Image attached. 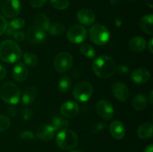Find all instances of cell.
<instances>
[{
	"label": "cell",
	"mask_w": 153,
	"mask_h": 152,
	"mask_svg": "<svg viewBox=\"0 0 153 152\" xmlns=\"http://www.w3.org/2000/svg\"><path fill=\"white\" fill-rule=\"evenodd\" d=\"M64 31H65L64 25L59 22H56V23H54L50 25V28L48 31H49V34H51L52 36H59L62 34Z\"/></svg>",
	"instance_id": "28"
},
{
	"label": "cell",
	"mask_w": 153,
	"mask_h": 152,
	"mask_svg": "<svg viewBox=\"0 0 153 152\" xmlns=\"http://www.w3.org/2000/svg\"><path fill=\"white\" fill-rule=\"evenodd\" d=\"M145 2H146V5L150 7V8H152L153 7V0H145Z\"/></svg>",
	"instance_id": "46"
},
{
	"label": "cell",
	"mask_w": 153,
	"mask_h": 152,
	"mask_svg": "<svg viewBox=\"0 0 153 152\" xmlns=\"http://www.w3.org/2000/svg\"><path fill=\"white\" fill-rule=\"evenodd\" d=\"M10 126V120L7 116L0 115V132L6 131Z\"/></svg>",
	"instance_id": "32"
},
{
	"label": "cell",
	"mask_w": 153,
	"mask_h": 152,
	"mask_svg": "<svg viewBox=\"0 0 153 152\" xmlns=\"http://www.w3.org/2000/svg\"><path fill=\"white\" fill-rule=\"evenodd\" d=\"M110 32L106 27L100 24H95L89 30V37L91 41L98 46L106 44L110 40Z\"/></svg>",
	"instance_id": "5"
},
{
	"label": "cell",
	"mask_w": 153,
	"mask_h": 152,
	"mask_svg": "<svg viewBox=\"0 0 153 152\" xmlns=\"http://www.w3.org/2000/svg\"><path fill=\"white\" fill-rule=\"evenodd\" d=\"M109 131L111 135L116 139H122L125 137V126L120 121L114 120L111 122L109 125Z\"/></svg>",
	"instance_id": "16"
},
{
	"label": "cell",
	"mask_w": 153,
	"mask_h": 152,
	"mask_svg": "<svg viewBox=\"0 0 153 152\" xmlns=\"http://www.w3.org/2000/svg\"><path fill=\"white\" fill-rule=\"evenodd\" d=\"M143 152H153V145L152 144L149 145H148L147 147L145 148L144 151Z\"/></svg>",
	"instance_id": "44"
},
{
	"label": "cell",
	"mask_w": 153,
	"mask_h": 152,
	"mask_svg": "<svg viewBox=\"0 0 153 152\" xmlns=\"http://www.w3.org/2000/svg\"><path fill=\"white\" fill-rule=\"evenodd\" d=\"M146 42L143 37H134L128 42V48L134 52H140L146 48Z\"/></svg>",
	"instance_id": "21"
},
{
	"label": "cell",
	"mask_w": 153,
	"mask_h": 152,
	"mask_svg": "<svg viewBox=\"0 0 153 152\" xmlns=\"http://www.w3.org/2000/svg\"><path fill=\"white\" fill-rule=\"evenodd\" d=\"M117 69L118 72L120 73H122V74H126V73L128 72V67L124 65H119L117 66V68H116V69Z\"/></svg>",
	"instance_id": "40"
},
{
	"label": "cell",
	"mask_w": 153,
	"mask_h": 152,
	"mask_svg": "<svg viewBox=\"0 0 153 152\" xmlns=\"http://www.w3.org/2000/svg\"><path fill=\"white\" fill-rule=\"evenodd\" d=\"M152 95H153V91L152 90L150 92V93H149V102H150V104H152Z\"/></svg>",
	"instance_id": "48"
},
{
	"label": "cell",
	"mask_w": 153,
	"mask_h": 152,
	"mask_svg": "<svg viewBox=\"0 0 153 152\" xmlns=\"http://www.w3.org/2000/svg\"><path fill=\"white\" fill-rule=\"evenodd\" d=\"M52 128L55 130H62L64 128H67L69 126V122L65 119H63L61 116H55L53 118L52 120Z\"/></svg>",
	"instance_id": "26"
},
{
	"label": "cell",
	"mask_w": 153,
	"mask_h": 152,
	"mask_svg": "<svg viewBox=\"0 0 153 152\" xmlns=\"http://www.w3.org/2000/svg\"><path fill=\"white\" fill-rule=\"evenodd\" d=\"M36 136L34 135V133L29 131H25L20 134V138L22 139H35Z\"/></svg>",
	"instance_id": "35"
},
{
	"label": "cell",
	"mask_w": 153,
	"mask_h": 152,
	"mask_svg": "<svg viewBox=\"0 0 153 152\" xmlns=\"http://www.w3.org/2000/svg\"><path fill=\"white\" fill-rule=\"evenodd\" d=\"M140 27L146 34L152 35L153 34V15L147 14L143 16L140 20Z\"/></svg>",
	"instance_id": "22"
},
{
	"label": "cell",
	"mask_w": 153,
	"mask_h": 152,
	"mask_svg": "<svg viewBox=\"0 0 153 152\" xmlns=\"http://www.w3.org/2000/svg\"><path fill=\"white\" fill-rule=\"evenodd\" d=\"M23 60L25 61V64L31 67L36 66L38 63V58L31 52H25L23 55Z\"/></svg>",
	"instance_id": "29"
},
{
	"label": "cell",
	"mask_w": 153,
	"mask_h": 152,
	"mask_svg": "<svg viewBox=\"0 0 153 152\" xmlns=\"http://www.w3.org/2000/svg\"><path fill=\"white\" fill-rule=\"evenodd\" d=\"M34 25L46 33L49 31L51 25L49 18L44 13H39L34 16Z\"/></svg>",
	"instance_id": "19"
},
{
	"label": "cell",
	"mask_w": 153,
	"mask_h": 152,
	"mask_svg": "<svg viewBox=\"0 0 153 152\" xmlns=\"http://www.w3.org/2000/svg\"><path fill=\"white\" fill-rule=\"evenodd\" d=\"M14 32H15L14 30H13L12 28H10V27H8V26L7 27V29H6L5 33L7 36H13V34H14Z\"/></svg>",
	"instance_id": "42"
},
{
	"label": "cell",
	"mask_w": 153,
	"mask_h": 152,
	"mask_svg": "<svg viewBox=\"0 0 153 152\" xmlns=\"http://www.w3.org/2000/svg\"><path fill=\"white\" fill-rule=\"evenodd\" d=\"M1 99L9 104H16L20 100V90L15 83H4L0 89Z\"/></svg>",
	"instance_id": "4"
},
{
	"label": "cell",
	"mask_w": 153,
	"mask_h": 152,
	"mask_svg": "<svg viewBox=\"0 0 153 152\" xmlns=\"http://www.w3.org/2000/svg\"><path fill=\"white\" fill-rule=\"evenodd\" d=\"M122 1V0H110L111 3L112 4H114V5H115V4H119L120 1ZM126 1H134V0H126Z\"/></svg>",
	"instance_id": "45"
},
{
	"label": "cell",
	"mask_w": 153,
	"mask_h": 152,
	"mask_svg": "<svg viewBox=\"0 0 153 152\" xmlns=\"http://www.w3.org/2000/svg\"><path fill=\"white\" fill-rule=\"evenodd\" d=\"M106 128V123L103 122H98L93 124L91 128V131L93 133H100Z\"/></svg>",
	"instance_id": "33"
},
{
	"label": "cell",
	"mask_w": 153,
	"mask_h": 152,
	"mask_svg": "<svg viewBox=\"0 0 153 152\" xmlns=\"http://www.w3.org/2000/svg\"><path fill=\"white\" fill-rule=\"evenodd\" d=\"M92 68L96 75L101 78H108L114 74L117 65L114 59L107 55H101L93 61Z\"/></svg>",
	"instance_id": "1"
},
{
	"label": "cell",
	"mask_w": 153,
	"mask_h": 152,
	"mask_svg": "<svg viewBox=\"0 0 153 152\" xmlns=\"http://www.w3.org/2000/svg\"><path fill=\"white\" fill-rule=\"evenodd\" d=\"M73 63V58L70 53L61 52L55 56L53 65L58 72H66L71 69Z\"/></svg>",
	"instance_id": "7"
},
{
	"label": "cell",
	"mask_w": 153,
	"mask_h": 152,
	"mask_svg": "<svg viewBox=\"0 0 153 152\" xmlns=\"http://www.w3.org/2000/svg\"><path fill=\"white\" fill-rule=\"evenodd\" d=\"M6 75V69L3 66L0 65V80L4 78Z\"/></svg>",
	"instance_id": "41"
},
{
	"label": "cell",
	"mask_w": 153,
	"mask_h": 152,
	"mask_svg": "<svg viewBox=\"0 0 153 152\" xmlns=\"http://www.w3.org/2000/svg\"><path fill=\"white\" fill-rule=\"evenodd\" d=\"M80 51L82 52V54H83L85 57L90 58V59H92V58H95V49L91 45L88 44V43H84V44L81 45Z\"/></svg>",
	"instance_id": "27"
},
{
	"label": "cell",
	"mask_w": 153,
	"mask_h": 152,
	"mask_svg": "<svg viewBox=\"0 0 153 152\" xmlns=\"http://www.w3.org/2000/svg\"><path fill=\"white\" fill-rule=\"evenodd\" d=\"M96 109L99 116L105 120H111L114 117V110L112 104L106 100H100L97 103Z\"/></svg>",
	"instance_id": "10"
},
{
	"label": "cell",
	"mask_w": 153,
	"mask_h": 152,
	"mask_svg": "<svg viewBox=\"0 0 153 152\" xmlns=\"http://www.w3.org/2000/svg\"><path fill=\"white\" fill-rule=\"evenodd\" d=\"M55 131L52 125H43L37 128L36 137L43 141H49L55 137Z\"/></svg>",
	"instance_id": "15"
},
{
	"label": "cell",
	"mask_w": 153,
	"mask_h": 152,
	"mask_svg": "<svg viewBox=\"0 0 153 152\" xmlns=\"http://www.w3.org/2000/svg\"><path fill=\"white\" fill-rule=\"evenodd\" d=\"M130 78L134 83H137V84H143L149 80L150 73L149 70L145 68L136 69L131 73Z\"/></svg>",
	"instance_id": "13"
},
{
	"label": "cell",
	"mask_w": 153,
	"mask_h": 152,
	"mask_svg": "<svg viewBox=\"0 0 153 152\" xmlns=\"http://www.w3.org/2000/svg\"><path fill=\"white\" fill-rule=\"evenodd\" d=\"M7 27V22L4 16L0 15V36L5 32Z\"/></svg>",
	"instance_id": "36"
},
{
	"label": "cell",
	"mask_w": 153,
	"mask_h": 152,
	"mask_svg": "<svg viewBox=\"0 0 153 152\" xmlns=\"http://www.w3.org/2000/svg\"><path fill=\"white\" fill-rule=\"evenodd\" d=\"M21 10L19 0H6L2 6V13L9 19H14L19 15Z\"/></svg>",
	"instance_id": "9"
},
{
	"label": "cell",
	"mask_w": 153,
	"mask_h": 152,
	"mask_svg": "<svg viewBox=\"0 0 153 152\" xmlns=\"http://www.w3.org/2000/svg\"><path fill=\"white\" fill-rule=\"evenodd\" d=\"M50 3L53 7L58 10H65L68 7L69 0H50Z\"/></svg>",
	"instance_id": "31"
},
{
	"label": "cell",
	"mask_w": 153,
	"mask_h": 152,
	"mask_svg": "<svg viewBox=\"0 0 153 152\" xmlns=\"http://www.w3.org/2000/svg\"><path fill=\"white\" fill-rule=\"evenodd\" d=\"M13 38L15 39V40L18 42L23 41L25 38V34H24L23 32H22V31H15L14 34H13Z\"/></svg>",
	"instance_id": "39"
},
{
	"label": "cell",
	"mask_w": 153,
	"mask_h": 152,
	"mask_svg": "<svg viewBox=\"0 0 153 152\" xmlns=\"http://www.w3.org/2000/svg\"><path fill=\"white\" fill-rule=\"evenodd\" d=\"M38 93V89L37 86H32L27 88L22 96V102L25 105H28L35 101Z\"/></svg>",
	"instance_id": "20"
},
{
	"label": "cell",
	"mask_w": 153,
	"mask_h": 152,
	"mask_svg": "<svg viewBox=\"0 0 153 152\" xmlns=\"http://www.w3.org/2000/svg\"><path fill=\"white\" fill-rule=\"evenodd\" d=\"M28 75V69L26 66L22 63H19L13 67L12 75H13V78L16 82H19V83L23 82L27 78Z\"/></svg>",
	"instance_id": "18"
},
{
	"label": "cell",
	"mask_w": 153,
	"mask_h": 152,
	"mask_svg": "<svg viewBox=\"0 0 153 152\" xmlns=\"http://www.w3.org/2000/svg\"><path fill=\"white\" fill-rule=\"evenodd\" d=\"M67 37L73 43H82L87 38V30L80 25H73L68 29Z\"/></svg>",
	"instance_id": "8"
},
{
	"label": "cell",
	"mask_w": 153,
	"mask_h": 152,
	"mask_svg": "<svg viewBox=\"0 0 153 152\" xmlns=\"http://www.w3.org/2000/svg\"><path fill=\"white\" fill-rule=\"evenodd\" d=\"M137 134L139 138L142 139H148L151 138L153 135L152 124L149 122L143 123L137 128Z\"/></svg>",
	"instance_id": "23"
},
{
	"label": "cell",
	"mask_w": 153,
	"mask_h": 152,
	"mask_svg": "<svg viewBox=\"0 0 153 152\" xmlns=\"http://www.w3.org/2000/svg\"><path fill=\"white\" fill-rule=\"evenodd\" d=\"M152 42H153V39H150L149 40V43H148V49L150 52V53H153V45H152Z\"/></svg>",
	"instance_id": "43"
},
{
	"label": "cell",
	"mask_w": 153,
	"mask_h": 152,
	"mask_svg": "<svg viewBox=\"0 0 153 152\" xmlns=\"http://www.w3.org/2000/svg\"><path fill=\"white\" fill-rule=\"evenodd\" d=\"M33 113L32 110L28 107H25L22 110V117L24 120L28 121L32 118Z\"/></svg>",
	"instance_id": "34"
},
{
	"label": "cell",
	"mask_w": 153,
	"mask_h": 152,
	"mask_svg": "<svg viewBox=\"0 0 153 152\" xmlns=\"http://www.w3.org/2000/svg\"><path fill=\"white\" fill-rule=\"evenodd\" d=\"M111 89L115 98L120 101H125L128 99L129 91L125 83L122 82H117L114 83Z\"/></svg>",
	"instance_id": "11"
},
{
	"label": "cell",
	"mask_w": 153,
	"mask_h": 152,
	"mask_svg": "<svg viewBox=\"0 0 153 152\" xmlns=\"http://www.w3.org/2000/svg\"><path fill=\"white\" fill-rule=\"evenodd\" d=\"M21 55L20 47L15 41L7 40L0 43V60L3 62L13 63L20 59Z\"/></svg>",
	"instance_id": "2"
},
{
	"label": "cell",
	"mask_w": 153,
	"mask_h": 152,
	"mask_svg": "<svg viewBox=\"0 0 153 152\" xmlns=\"http://www.w3.org/2000/svg\"><path fill=\"white\" fill-rule=\"evenodd\" d=\"M7 115L10 117L14 118L17 115V108L14 106V104H10V107L7 109Z\"/></svg>",
	"instance_id": "38"
},
{
	"label": "cell",
	"mask_w": 153,
	"mask_h": 152,
	"mask_svg": "<svg viewBox=\"0 0 153 152\" xmlns=\"http://www.w3.org/2000/svg\"><path fill=\"white\" fill-rule=\"evenodd\" d=\"M61 113L66 118H73L79 113V106L75 101H68L63 103L61 107Z\"/></svg>",
	"instance_id": "12"
},
{
	"label": "cell",
	"mask_w": 153,
	"mask_h": 152,
	"mask_svg": "<svg viewBox=\"0 0 153 152\" xmlns=\"http://www.w3.org/2000/svg\"><path fill=\"white\" fill-rule=\"evenodd\" d=\"M93 86L89 82L82 81L79 82L73 89V97L76 100L80 102L88 101L92 96Z\"/></svg>",
	"instance_id": "6"
},
{
	"label": "cell",
	"mask_w": 153,
	"mask_h": 152,
	"mask_svg": "<svg viewBox=\"0 0 153 152\" xmlns=\"http://www.w3.org/2000/svg\"><path fill=\"white\" fill-rule=\"evenodd\" d=\"M46 2V0H30V4L33 7H43Z\"/></svg>",
	"instance_id": "37"
},
{
	"label": "cell",
	"mask_w": 153,
	"mask_h": 152,
	"mask_svg": "<svg viewBox=\"0 0 153 152\" xmlns=\"http://www.w3.org/2000/svg\"><path fill=\"white\" fill-rule=\"evenodd\" d=\"M56 144L61 150L68 151L76 148L79 138L74 131L68 128L61 130L56 136Z\"/></svg>",
	"instance_id": "3"
},
{
	"label": "cell",
	"mask_w": 153,
	"mask_h": 152,
	"mask_svg": "<svg viewBox=\"0 0 153 152\" xmlns=\"http://www.w3.org/2000/svg\"><path fill=\"white\" fill-rule=\"evenodd\" d=\"M70 152H82V151L80 150H74V151H72Z\"/></svg>",
	"instance_id": "49"
},
{
	"label": "cell",
	"mask_w": 153,
	"mask_h": 152,
	"mask_svg": "<svg viewBox=\"0 0 153 152\" xmlns=\"http://www.w3.org/2000/svg\"><path fill=\"white\" fill-rule=\"evenodd\" d=\"M146 104H147V98L146 95H143V93H140L136 95L134 98L132 103L134 109L137 111L143 110L146 107Z\"/></svg>",
	"instance_id": "24"
},
{
	"label": "cell",
	"mask_w": 153,
	"mask_h": 152,
	"mask_svg": "<svg viewBox=\"0 0 153 152\" xmlns=\"http://www.w3.org/2000/svg\"><path fill=\"white\" fill-rule=\"evenodd\" d=\"M71 79L67 75L61 76L58 83L59 90L63 93H67L71 89Z\"/></svg>",
	"instance_id": "25"
},
{
	"label": "cell",
	"mask_w": 153,
	"mask_h": 152,
	"mask_svg": "<svg viewBox=\"0 0 153 152\" xmlns=\"http://www.w3.org/2000/svg\"><path fill=\"white\" fill-rule=\"evenodd\" d=\"M28 41L32 43H40L46 38V33L37 28L34 25L28 28L26 32Z\"/></svg>",
	"instance_id": "14"
},
{
	"label": "cell",
	"mask_w": 153,
	"mask_h": 152,
	"mask_svg": "<svg viewBox=\"0 0 153 152\" xmlns=\"http://www.w3.org/2000/svg\"><path fill=\"white\" fill-rule=\"evenodd\" d=\"M77 19L83 25L89 26L93 25L96 20V16L94 12L88 8L81 9L77 13Z\"/></svg>",
	"instance_id": "17"
},
{
	"label": "cell",
	"mask_w": 153,
	"mask_h": 152,
	"mask_svg": "<svg viewBox=\"0 0 153 152\" xmlns=\"http://www.w3.org/2000/svg\"><path fill=\"white\" fill-rule=\"evenodd\" d=\"M115 25H116V26H117V27H120L121 25H122L121 20L119 19V18H117V19H115Z\"/></svg>",
	"instance_id": "47"
},
{
	"label": "cell",
	"mask_w": 153,
	"mask_h": 152,
	"mask_svg": "<svg viewBox=\"0 0 153 152\" xmlns=\"http://www.w3.org/2000/svg\"><path fill=\"white\" fill-rule=\"evenodd\" d=\"M25 20L23 19H22V18H14V19H12L7 24V26L10 27V28H12V29L16 31V30L21 29L22 28H23L24 25H25Z\"/></svg>",
	"instance_id": "30"
}]
</instances>
